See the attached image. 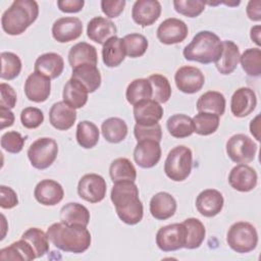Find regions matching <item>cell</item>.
I'll return each instance as SVG.
<instances>
[{"mask_svg": "<svg viewBox=\"0 0 261 261\" xmlns=\"http://www.w3.org/2000/svg\"><path fill=\"white\" fill-rule=\"evenodd\" d=\"M110 199L115 207L117 216L122 222L135 225L142 220L144 207L139 198V189L135 181L114 182Z\"/></svg>", "mask_w": 261, "mask_h": 261, "instance_id": "1", "label": "cell"}, {"mask_svg": "<svg viewBox=\"0 0 261 261\" xmlns=\"http://www.w3.org/2000/svg\"><path fill=\"white\" fill-rule=\"evenodd\" d=\"M49 241L61 251L74 254L87 251L92 242L91 233L87 226L67 225L63 222H55L47 229Z\"/></svg>", "mask_w": 261, "mask_h": 261, "instance_id": "2", "label": "cell"}, {"mask_svg": "<svg viewBox=\"0 0 261 261\" xmlns=\"http://www.w3.org/2000/svg\"><path fill=\"white\" fill-rule=\"evenodd\" d=\"M39 5L34 0H15L1 16L3 31L10 36H18L36 21Z\"/></svg>", "mask_w": 261, "mask_h": 261, "instance_id": "3", "label": "cell"}, {"mask_svg": "<svg viewBox=\"0 0 261 261\" xmlns=\"http://www.w3.org/2000/svg\"><path fill=\"white\" fill-rule=\"evenodd\" d=\"M221 53L222 41L215 33L210 31L198 32L182 51V55L187 60L202 64L216 62Z\"/></svg>", "mask_w": 261, "mask_h": 261, "instance_id": "4", "label": "cell"}, {"mask_svg": "<svg viewBox=\"0 0 261 261\" xmlns=\"http://www.w3.org/2000/svg\"><path fill=\"white\" fill-rule=\"evenodd\" d=\"M193 167L192 150L184 145L172 148L164 162V172L173 181H182L191 174Z\"/></svg>", "mask_w": 261, "mask_h": 261, "instance_id": "5", "label": "cell"}, {"mask_svg": "<svg viewBox=\"0 0 261 261\" xmlns=\"http://www.w3.org/2000/svg\"><path fill=\"white\" fill-rule=\"evenodd\" d=\"M227 245L237 253L245 254L255 250L258 244V232L253 224L239 221L230 225L226 234Z\"/></svg>", "mask_w": 261, "mask_h": 261, "instance_id": "6", "label": "cell"}, {"mask_svg": "<svg viewBox=\"0 0 261 261\" xmlns=\"http://www.w3.org/2000/svg\"><path fill=\"white\" fill-rule=\"evenodd\" d=\"M58 155L57 142L52 138H40L28 149V158L33 167L43 170L50 167Z\"/></svg>", "mask_w": 261, "mask_h": 261, "instance_id": "7", "label": "cell"}, {"mask_svg": "<svg viewBox=\"0 0 261 261\" xmlns=\"http://www.w3.org/2000/svg\"><path fill=\"white\" fill-rule=\"evenodd\" d=\"M256 152V143L245 134H236L226 142V153L230 160L236 163H250L254 160Z\"/></svg>", "mask_w": 261, "mask_h": 261, "instance_id": "8", "label": "cell"}, {"mask_svg": "<svg viewBox=\"0 0 261 261\" xmlns=\"http://www.w3.org/2000/svg\"><path fill=\"white\" fill-rule=\"evenodd\" d=\"M186 228L182 223H171L158 229L156 245L163 252H173L185 247Z\"/></svg>", "mask_w": 261, "mask_h": 261, "instance_id": "9", "label": "cell"}, {"mask_svg": "<svg viewBox=\"0 0 261 261\" xmlns=\"http://www.w3.org/2000/svg\"><path fill=\"white\" fill-rule=\"evenodd\" d=\"M107 191V185L103 176L97 173H87L81 177L77 184L79 196L90 203L101 202Z\"/></svg>", "mask_w": 261, "mask_h": 261, "instance_id": "10", "label": "cell"}, {"mask_svg": "<svg viewBox=\"0 0 261 261\" xmlns=\"http://www.w3.org/2000/svg\"><path fill=\"white\" fill-rule=\"evenodd\" d=\"M174 82L180 92L186 94H195L203 88L205 84V76L200 68L186 65L176 70L174 74Z\"/></svg>", "mask_w": 261, "mask_h": 261, "instance_id": "11", "label": "cell"}, {"mask_svg": "<svg viewBox=\"0 0 261 261\" xmlns=\"http://www.w3.org/2000/svg\"><path fill=\"white\" fill-rule=\"evenodd\" d=\"M189 28L179 18L170 17L163 20L157 28L156 35L158 40L165 45L178 44L188 37Z\"/></svg>", "mask_w": 261, "mask_h": 261, "instance_id": "12", "label": "cell"}, {"mask_svg": "<svg viewBox=\"0 0 261 261\" xmlns=\"http://www.w3.org/2000/svg\"><path fill=\"white\" fill-rule=\"evenodd\" d=\"M52 36L59 43H68L79 39L83 33V22L75 16L56 19L52 25Z\"/></svg>", "mask_w": 261, "mask_h": 261, "instance_id": "13", "label": "cell"}, {"mask_svg": "<svg viewBox=\"0 0 261 261\" xmlns=\"http://www.w3.org/2000/svg\"><path fill=\"white\" fill-rule=\"evenodd\" d=\"M161 4L157 0H138L132 8L133 20L141 27L152 25L161 14Z\"/></svg>", "mask_w": 261, "mask_h": 261, "instance_id": "14", "label": "cell"}, {"mask_svg": "<svg viewBox=\"0 0 261 261\" xmlns=\"http://www.w3.org/2000/svg\"><path fill=\"white\" fill-rule=\"evenodd\" d=\"M161 158L160 142L155 140L139 141L134 150L135 162L142 168L154 167Z\"/></svg>", "mask_w": 261, "mask_h": 261, "instance_id": "15", "label": "cell"}, {"mask_svg": "<svg viewBox=\"0 0 261 261\" xmlns=\"http://www.w3.org/2000/svg\"><path fill=\"white\" fill-rule=\"evenodd\" d=\"M51 80L34 71L25 80L24 94L30 101L36 103L45 102L51 93Z\"/></svg>", "mask_w": 261, "mask_h": 261, "instance_id": "16", "label": "cell"}, {"mask_svg": "<svg viewBox=\"0 0 261 261\" xmlns=\"http://www.w3.org/2000/svg\"><path fill=\"white\" fill-rule=\"evenodd\" d=\"M257 172L248 164H238L230 170L228 174V182L230 187L239 192L247 193L255 189L257 186Z\"/></svg>", "mask_w": 261, "mask_h": 261, "instance_id": "17", "label": "cell"}, {"mask_svg": "<svg viewBox=\"0 0 261 261\" xmlns=\"http://www.w3.org/2000/svg\"><path fill=\"white\" fill-rule=\"evenodd\" d=\"M257 105L255 92L248 88L242 87L234 91L230 100V111L236 117H246L251 114Z\"/></svg>", "mask_w": 261, "mask_h": 261, "instance_id": "18", "label": "cell"}, {"mask_svg": "<svg viewBox=\"0 0 261 261\" xmlns=\"http://www.w3.org/2000/svg\"><path fill=\"white\" fill-rule=\"evenodd\" d=\"M34 196L40 204L54 206L62 201L64 191L59 182L46 178L37 184L34 190Z\"/></svg>", "mask_w": 261, "mask_h": 261, "instance_id": "19", "label": "cell"}, {"mask_svg": "<svg viewBox=\"0 0 261 261\" xmlns=\"http://www.w3.org/2000/svg\"><path fill=\"white\" fill-rule=\"evenodd\" d=\"M223 204L224 199L222 194L214 189L202 191L196 199V208L205 217L216 216L222 210Z\"/></svg>", "mask_w": 261, "mask_h": 261, "instance_id": "20", "label": "cell"}, {"mask_svg": "<svg viewBox=\"0 0 261 261\" xmlns=\"http://www.w3.org/2000/svg\"><path fill=\"white\" fill-rule=\"evenodd\" d=\"M134 117L137 123L151 125L158 123L163 116V107L157 101L148 99L134 105Z\"/></svg>", "mask_w": 261, "mask_h": 261, "instance_id": "21", "label": "cell"}, {"mask_svg": "<svg viewBox=\"0 0 261 261\" xmlns=\"http://www.w3.org/2000/svg\"><path fill=\"white\" fill-rule=\"evenodd\" d=\"M76 111L64 101L54 103L49 111V121L58 130L69 129L76 120Z\"/></svg>", "mask_w": 261, "mask_h": 261, "instance_id": "22", "label": "cell"}, {"mask_svg": "<svg viewBox=\"0 0 261 261\" xmlns=\"http://www.w3.org/2000/svg\"><path fill=\"white\" fill-rule=\"evenodd\" d=\"M117 33L116 25L110 19L103 16L93 17L87 25V36L90 40L104 44L108 39L114 37Z\"/></svg>", "mask_w": 261, "mask_h": 261, "instance_id": "23", "label": "cell"}, {"mask_svg": "<svg viewBox=\"0 0 261 261\" xmlns=\"http://www.w3.org/2000/svg\"><path fill=\"white\" fill-rule=\"evenodd\" d=\"M176 201L167 192H159L150 200V213L157 220H166L176 211Z\"/></svg>", "mask_w": 261, "mask_h": 261, "instance_id": "24", "label": "cell"}, {"mask_svg": "<svg viewBox=\"0 0 261 261\" xmlns=\"http://www.w3.org/2000/svg\"><path fill=\"white\" fill-rule=\"evenodd\" d=\"M35 71L50 80L57 79L64 69V61L60 54L48 52L40 55L35 61Z\"/></svg>", "mask_w": 261, "mask_h": 261, "instance_id": "25", "label": "cell"}, {"mask_svg": "<svg viewBox=\"0 0 261 261\" xmlns=\"http://www.w3.org/2000/svg\"><path fill=\"white\" fill-rule=\"evenodd\" d=\"M240 50L238 45L229 40L222 41V53L215 62L217 70L221 74H230L237 68L240 62Z\"/></svg>", "mask_w": 261, "mask_h": 261, "instance_id": "26", "label": "cell"}, {"mask_svg": "<svg viewBox=\"0 0 261 261\" xmlns=\"http://www.w3.org/2000/svg\"><path fill=\"white\" fill-rule=\"evenodd\" d=\"M71 77L79 81L89 93H94L101 86V73L96 65L81 64L72 68Z\"/></svg>", "mask_w": 261, "mask_h": 261, "instance_id": "27", "label": "cell"}, {"mask_svg": "<svg viewBox=\"0 0 261 261\" xmlns=\"http://www.w3.org/2000/svg\"><path fill=\"white\" fill-rule=\"evenodd\" d=\"M68 63L71 68L86 63L97 66L98 54L96 48L86 42L73 45L68 52Z\"/></svg>", "mask_w": 261, "mask_h": 261, "instance_id": "28", "label": "cell"}, {"mask_svg": "<svg viewBox=\"0 0 261 261\" xmlns=\"http://www.w3.org/2000/svg\"><path fill=\"white\" fill-rule=\"evenodd\" d=\"M125 49L123 41L117 36L108 39L102 48V59L106 66L116 67L122 63L125 58Z\"/></svg>", "mask_w": 261, "mask_h": 261, "instance_id": "29", "label": "cell"}, {"mask_svg": "<svg viewBox=\"0 0 261 261\" xmlns=\"http://www.w3.org/2000/svg\"><path fill=\"white\" fill-rule=\"evenodd\" d=\"M90 212L88 208L80 203L65 204L59 214L60 221L67 225L88 226L90 222Z\"/></svg>", "mask_w": 261, "mask_h": 261, "instance_id": "30", "label": "cell"}, {"mask_svg": "<svg viewBox=\"0 0 261 261\" xmlns=\"http://www.w3.org/2000/svg\"><path fill=\"white\" fill-rule=\"evenodd\" d=\"M88 90L79 81L70 77L64 85L62 98L70 107L77 109L86 105L88 102Z\"/></svg>", "mask_w": 261, "mask_h": 261, "instance_id": "31", "label": "cell"}, {"mask_svg": "<svg viewBox=\"0 0 261 261\" xmlns=\"http://www.w3.org/2000/svg\"><path fill=\"white\" fill-rule=\"evenodd\" d=\"M225 105L223 94L217 91H208L199 97L196 107L199 112H209L221 116L224 114Z\"/></svg>", "mask_w": 261, "mask_h": 261, "instance_id": "32", "label": "cell"}, {"mask_svg": "<svg viewBox=\"0 0 261 261\" xmlns=\"http://www.w3.org/2000/svg\"><path fill=\"white\" fill-rule=\"evenodd\" d=\"M127 130L126 122L119 117H109L105 119L101 125L104 139L111 144L122 142L127 136Z\"/></svg>", "mask_w": 261, "mask_h": 261, "instance_id": "33", "label": "cell"}, {"mask_svg": "<svg viewBox=\"0 0 261 261\" xmlns=\"http://www.w3.org/2000/svg\"><path fill=\"white\" fill-rule=\"evenodd\" d=\"M186 228V249H197L204 242L206 236V229L204 224L195 217H190L181 222Z\"/></svg>", "mask_w": 261, "mask_h": 261, "instance_id": "34", "label": "cell"}, {"mask_svg": "<svg viewBox=\"0 0 261 261\" xmlns=\"http://www.w3.org/2000/svg\"><path fill=\"white\" fill-rule=\"evenodd\" d=\"M36 254L31 245L24 240L20 239L0 250L1 260H20L31 261L36 259Z\"/></svg>", "mask_w": 261, "mask_h": 261, "instance_id": "35", "label": "cell"}, {"mask_svg": "<svg viewBox=\"0 0 261 261\" xmlns=\"http://www.w3.org/2000/svg\"><path fill=\"white\" fill-rule=\"evenodd\" d=\"M109 175L113 182L125 180L135 181L137 178V170L129 159L119 157L111 162L109 167Z\"/></svg>", "mask_w": 261, "mask_h": 261, "instance_id": "36", "label": "cell"}, {"mask_svg": "<svg viewBox=\"0 0 261 261\" xmlns=\"http://www.w3.org/2000/svg\"><path fill=\"white\" fill-rule=\"evenodd\" d=\"M166 127L171 137L176 139L188 138L194 133L193 119L182 113L171 115L166 121Z\"/></svg>", "mask_w": 261, "mask_h": 261, "instance_id": "37", "label": "cell"}, {"mask_svg": "<svg viewBox=\"0 0 261 261\" xmlns=\"http://www.w3.org/2000/svg\"><path fill=\"white\" fill-rule=\"evenodd\" d=\"M99 137L100 130L94 122L83 120L77 123L75 138L79 145L84 149L94 148L99 142Z\"/></svg>", "mask_w": 261, "mask_h": 261, "instance_id": "38", "label": "cell"}, {"mask_svg": "<svg viewBox=\"0 0 261 261\" xmlns=\"http://www.w3.org/2000/svg\"><path fill=\"white\" fill-rule=\"evenodd\" d=\"M127 102L135 105L141 101L152 98V87L148 79H136L132 81L125 91Z\"/></svg>", "mask_w": 261, "mask_h": 261, "instance_id": "39", "label": "cell"}, {"mask_svg": "<svg viewBox=\"0 0 261 261\" xmlns=\"http://www.w3.org/2000/svg\"><path fill=\"white\" fill-rule=\"evenodd\" d=\"M20 239L24 240L31 245L37 258L43 257L49 251L48 236L41 228L30 227L21 234Z\"/></svg>", "mask_w": 261, "mask_h": 261, "instance_id": "40", "label": "cell"}, {"mask_svg": "<svg viewBox=\"0 0 261 261\" xmlns=\"http://www.w3.org/2000/svg\"><path fill=\"white\" fill-rule=\"evenodd\" d=\"M194 133L200 136L214 134L219 126V116L209 112H199L193 118Z\"/></svg>", "mask_w": 261, "mask_h": 261, "instance_id": "41", "label": "cell"}, {"mask_svg": "<svg viewBox=\"0 0 261 261\" xmlns=\"http://www.w3.org/2000/svg\"><path fill=\"white\" fill-rule=\"evenodd\" d=\"M242 68L249 76H260L261 74V50L259 48H248L240 56Z\"/></svg>", "mask_w": 261, "mask_h": 261, "instance_id": "42", "label": "cell"}, {"mask_svg": "<svg viewBox=\"0 0 261 261\" xmlns=\"http://www.w3.org/2000/svg\"><path fill=\"white\" fill-rule=\"evenodd\" d=\"M1 72L0 77L2 80L11 81L17 77L21 71V60L12 52L1 53Z\"/></svg>", "mask_w": 261, "mask_h": 261, "instance_id": "43", "label": "cell"}, {"mask_svg": "<svg viewBox=\"0 0 261 261\" xmlns=\"http://www.w3.org/2000/svg\"><path fill=\"white\" fill-rule=\"evenodd\" d=\"M125 53L130 58H138L143 56L149 46L147 38L142 34H128L122 38Z\"/></svg>", "mask_w": 261, "mask_h": 261, "instance_id": "44", "label": "cell"}, {"mask_svg": "<svg viewBox=\"0 0 261 261\" xmlns=\"http://www.w3.org/2000/svg\"><path fill=\"white\" fill-rule=\"evenodd\" d=\"M148 81L152 87V98L158 103H165L171 96V87L166 76L160 73L151 74Z\"/></svg>", "mask_w": 261, "mask_h": 261, "instance_id": "45", "label": "cell"}, {"mask_svg": "<svg viewBox=\"0 0 261 261\" xmlns=\"http://www.w3.org/2000/svg\"><path fill=\"white\" fill-rule=\"evenodd\" d=\"M205 2L201 0H174L173 6L176 12L187 17H197L205 9Z\"/></svg>", "mask_w": 261, "mask_h": 261, "instance_id": "46", "label": "cell"}, {"mask_svg": "<svg viewBox=\"0 0 261 261\" xmlns=\"http://www.w3.org/2000/svg\"><path fill=\"white\" fill-rule=\"evenodd\" d=\"M25 139L15 130L6 132L1 137V147L8 153L16 154L19 153L24 145Z\"/></svg>", "mask_w": 261, "mask_h": 261, "instance_id": "47", "label": "cell"}, {"mask_svg": "<svg viewBox=\"0 0 261 261\" xmlns=\"http://www.w3.org/2000/svg\"><path fill=\"white\" fill-rule=\"evenodd\" d=\"M134 135L138 142L143 140H155L160 142L162 139V129L159 123L151 125H142L136 123L134 127Z\"/></svg>", "mask_w": 261, "mask_h": 261, "instance_id": "48", "label": "cell"}, {"mask_svg": "<svg viewBox=\"0 0 261 261\" xmlns=\"http://www.w3.org/2000/svg\"><path fill=\"white\" fill-rule=\"evenodd\" d=\"M20 121L25 128H37L44 121L43 111L37 107H27L20 112Z\"/></svg>", "mask_w": 261, "mask_h": 261, "instance_id": "49", "label": "cell"}, {"mask_svg": "<svg viewBox=\"0 0 261 261\" xmlns=\"http://www.w3.org/2000/svg\"><path fill=\"white\" fill-rule=\"evenodd\" d=\"M0 93H1L0 107L6 108V109L14 108L16 105V101H17V96H16L14 89L6 83H1L0 84Z\"/></svg>", "mask_w": 261, "mask_h": 261, "instance_id": "50", "label": "cell"}, {"mask_svg": "<svg viewBox=\"0 0 261 261\" xmlns=\"http://www.w3.org/2000/svg\"><path fill=\"white\" fill-rule=\"evenodd\" d=\"M125 3L124 0H102L101 9L107 17L115 18L122 13Z\"/></svg>", "mask_w": 261, "mask_h": 261, "instance_id": "51", "label": "cell"}, {"mask_svg": "<svg viewBox=\"0 0 261 261\" xmlns=\"http://www.w3.org/2000/svg\"><path fill=\"white\" fill-rule=\"evenodd\" d=\"M18 204V198L15 191L6 186H0V206L3 209H11Z\"/></svg>", "mask_w": 261, "mask_h": 261, "instance_id": "52", "label": "cell"}, {"mask_svg": "<svg viewBox=\"0 0 261 261\" xmlns=\"http://www.w3.org/2000/svg\"><path fill=\"white\" fill-rule=\"evenodd\" d=\"M84 0H58L57 6L60 11L65 13H75L83 9Z\"/></svg>", "mask_w": 261, "mask_h": 261, "instance_id": "53", "label": "cell"}, {"mask_svg": "<svg viewBox=\"0 0 261 261\" xmlns=\"http://www.w3.org/2000/svg\"><path fill=\"white\" fill-rule=\"evenodd\" d=\"M246 12L248 17L253 21L261 20V1L260 0H251L249 1Z\"/></svg>", "mask_w": 261, "mask_h": 261, "instance_id": "54", "label": "cell"}, {"mask_svg": "<svg viewBox=\"0 0 261 261\" xmlns=\"http://www.w3.org/2000/svg\"><path fill=\"white\" fill-rule=\"evenodd\" d=\"M14 122V114L10 109L0 107V128L3 129L5 127L11 126Z\"/></svg>", "mask_w": 261, "mask_h": 261, "instance_id": "55", "label": "cell"}, {"mask_svg": "<svg viewBox=\"0 0 261 261\" xmlns=\"http://www.w3.org/2000/svg\"><path fill=\"white\" fill-rule=\"evenodd\" d=\"M250 132L257 141H260V115L258 114L250 123Z\"/></svg>", "mask_w": 261, "mask_h": 261, "instance_id": "56", "label": "cell"}, {"mask_svg": "<svg viewBox=\"0 0 261 261\" xmlns=\"http://www.w3.org/2000/svg\"><path fill=\"white\" fill-rule=\"evenodd\" d=\"M260 33H261V27L259 24L254 25L250 31V37L251 40L254 41L258 46H260Z\"/></svg>", "mask_w": 261, "mask_h": 261, "instance_id": "57", "label": "cell"}]
</instances>
